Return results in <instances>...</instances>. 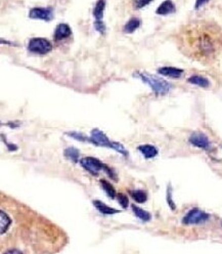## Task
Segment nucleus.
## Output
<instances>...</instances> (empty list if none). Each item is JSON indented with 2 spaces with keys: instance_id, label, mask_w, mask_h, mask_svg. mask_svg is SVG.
I'll return each instance as SVG.
<instances>
[{
  "instance_id": "19",
  "label": "nucleus",
  "mask_w": 222,
  "mask_h": 254,
  "mask_svg": "<svg viewBox=\"0 0 222 254\" xmlns=\"http://www.w3.org/2000/svg\"><path fill=\"white\" fill-rule=\"evenodd\" d=\"M101 186H102V188L104 189L106 194H107L110 198L114 199V198L116 197V190H115L114 187L112 186V184H110L109 182H107V181H105V180H102V181H101Z\"/></svg>"
},
{
  "instance_id": "21",
  "label": "nucleus",
  "mask_w": 222,
  "mask_h": 254,
  "mask_svg": "<svg viewBox=\"0 0 222 254\" xmlns=\"http://www.w3.org/2000/svg\"><path fill=\"white\" fill-rule=\"evenodd\" d=\"M118 202L120 203V205L122 206L123 208H126L127 206H128V203H129L128 197H127L126 195H124V194H119L118 195Z\"/></svg>"
},
{
  "instance_id": "4",
  "label": "nucleus",
  "mask_w": 222,
  "mask_h": 254,
  "mask_svg": "<svg viewBox=\"0 0 222 254\" xmlns=\"http://www.w3.org/2000/svg\"><path fill=\"white\" fill-rule=\"evenodd\" d=\"M80 164L85 170L91 173L92 176H98L100 171H105L111 179H113L115 181L117 180L115 173L112 171V169L109 168L106 164H104L97 158H93V157L82 158L80 160Z\"/></svg>"
},
{
  "instance_id": "22",
  "label": "nucleus",
  "mask_w": 222,
  "mask_h": 254,
  "mask_svg": "<svg viewBox=\"0 0 222 254\" xmlns=\"http://www.w3.org/2000/svg\"><path fill=\"white\" fill-rule=\"evenodd\" d=\"M152 0H135L134 5L136 8H142L147 6L149 3H151Z\"/></svg>"
},
{
  "instance_id": "24",
  "label": "nucleus",
  "mask_w": 222,
  "mask_h": 254,
  "mask_svg": "<svg viewBox=\"0 0 222 254\" xmlns=\"http://www.w3.org/2000/svg\"><path fill=\"white\" fill-rule=\"evenodd\" d=\"M2 254H24L20 249H17V248H11V249H8L6 250L4 253Z\"/></svg>"
},
{
  "instance_id": "20",
  "label": "nucleus",
  "mask_w": 222,
  "mask_h": 254,
  "mask_svg": "<svg viewBox=\"0 0 222 254\" xmlns=\"http://www.w3.org/2000/svg\"><path fill=\"white\" fill-rule=\"evenodd\" d=\"M65 156L73 162H77L79 159V151L76 148H68L65 151Z\"/></svg>"
},
{
  "instance_id": "15",
  "label": "nucleus",
  "mask_w": 222,
  "mask_h": 254,
  "mask_svg": "<svg viewBox=\"0 0 222 254\" xmlns=\"http://www.w3.org/2000/svg\"><path fill=\"white\" fill-rule=\"evenodd\" d=\"M106 8V0H98L93 9V17L97 21H102L104 17V11Z\"/></svg>"
},
{
  "instance_id": "7",
  "label": "nucleus",
  "mask_w": 222,
  "mask_h": 254,
  "mask_svg": "<svg viewBox=\"0 0 222 254\" xmlns=\"http://www.w3.org/2000/svg\"><path fill=\"white\" fill-rule=\"evenodd\" d=\"M29 18L50 22L54 19V10L52 7H34L29 11Z\"/></svg>"
},
{
  "instance_id": "25",
  "label": "nucleus",
  "mask_w": 222,
  "mask_h": 254,
  "mask_svg": "<svg viewBox=\"0 0 222 254\" xmlns=\"http://www.w3.org/2000/svg\"><path fill=\"white\" fill-rule=\"evenodd\" d=\"M209 1V0H197L196 1V5H195V8L196 9H199L200 7L204 6L206 3H207Z\"/></svg>"
},
{
  "instance_id": "3",
  "label": "nucleus",
  "mask_w": 222,
  "mask_h": 254,
  "mask_svg": "<svg viewBox=\"0 0 222 254\" xmlns=\"http://www.w3.org/2000/svg\"><path fill=\"white\" fill-rule=\"evenodd\" d=\"M87 141L91 142V144L95 145V146H99V147H105V148H110V149H113L115 151H117L118 153L127 156L128 153L125 150V148L119 144V142L116 141H112L110 140L109 137L100 129L95 128L91 131L90 137L87 138Z\"/></svg>"
},
{
  "instance_id": "11",
  "label": "nucleus",
  "mask_w": 222,
  "mask_h": 254,
  "mask_svg": "<svg viewBox=\"0 0 222 254\" xmlns=\"http://www.w3.org/2000/svg\"><path fill=\"white\" fill-rule=\"evenodd\" d=\"M157 14L160 15H168L171 13L175 12V4H174L171 0H165L164 2H162L159 7L156 10Z\"/></svg>"
},
{
  "instance_id": "10",
  "label": "nucleus",
  "mask_w": 222,
  "mask_h": 254,
  "mask_svg": "<svg viewBox=\"0 0 222 254\" xmlns=\"http://www.w3.org/2000/svg\"><path fill=\"white\" fill-rule=\"evenodd\" d=\"M158 73L169 78H180L183 74V70L175 67H162L158 69Z\"/></svg>"
},
{
  "instance_id": "16",
  "label": "nucleus",
  "mask_w": 222,
  "mask_h": 254,
  "mask_svg": "<svg viewBox=\"0 0 222 254\" xmlns=\"http://www.w3.org/2000/svg\"><path fill=\"white\" fill-rule=\"evenodd\" d=\"M140 24H141L140 20H138V19H136V18H133V19L129 20L128 22L126 23V25H125L124 28H123V31L125 32V33H128V34L133 33V32H134L136 29L139 28Z\"/></svg>"
},
{
  "instance_id": "13",
  "label": "nucleus",
  "mask_w": 222,
  "mask_h": 254,
  "mask_svg": "<svg viewBox=\"0 0 222 254\" xmlns=\"http://www.w3.org/2000/svg\"><path fill=\"white\" fill-rule=\"evenodd\" d=\"M187 82L192 83L194 85H197V86H200L202 88H207L210 86V82L208 79L203 77V76H200V75H194L192 77H189L187 79Z\"/></svg>"
},
{
  "instance_id": "1",
  "label": "nucleus",
  "mask_w": 222,
  "mask_h": 254,
  "mask_svg": "<svg viewBox=\"0 0 222 254\" xmlns=\"http://www.w3.org/2000/svg\"><path fill=\"white\" fill-rule=\"evenodd\" d=\"M179 52L202 65L214 64L222 54V28L210 20L183 25L176 35Z\"/></svg>"
},
{
  "instance_id": "17",
  "label": "nucleus",
  "mask_w": 222,
  "mask_h": 254,
  "mask_svg": "<svg viewBox=\"0 0 222 254\" xmlns=\"http://www.w3.org/2000/svg\"><path fill=\"white\" fill-rule=\"evenodd\" d=\"M130 196L131 198H133L134 201H136L137 203H145L148 200V195L146 192H144L142 190H130Z\"/></svg>"
},
{
  "instance_id": "5",
  "label": "nucleus",
  "mask_w": 222,
  "mask_h": 254,
  "mask_svg": "<svg viewBox=\"0 0 222 254\" xmlns=\"http://www.w3.org/2000/svg\"><path fill=\"white\" fill-rule=\"evenodd\" d=\"M28 51L31 54L43 56L53 51V44L45 38H32L28 43Z\"/></svg>"
},
{
  "instance_id": "23",
  "label": "nucleus",
  "mask_w": 222,
  "mask_h": 254,
  "mask_svg": "<svg viewBox=\"0 0 222 254\" xmlns=\"http://www.w3.org/2000/svg\"><path fill=\"white\" fill-rule=\"evenodd\" d=\"M94 27H95V29H97L100 32V33H102V34L105 33L106 26H105V24L102 21H97V22H95L94 23Z\"/></svg>"
},
{
  "instance_id": "14",
  "label": "nucleus",
  "mask_w": 222,
  "mask_h": 254,
  "mask_svg": "<svg viewBox=\"0 0 222 254\" xmlns=\"http://www.w3.org/2000/svg\"><path fill=\"white\" fill-rule=\"evenodd\" d=\"M137 149L146 159H152L158 155V149L152 145H141Z\"/></svg>"
},
{
  "instance_id": "12",
  "label": "nucleus",
  "mask_w": 222,
  "mask_h": 254,
  "mask_svg": "<svg viewBox=\"0 0 222 254\" xmlns=\"http://www.w3.org/2000/svg\"><path fill=\"white\" fill-rule=\"evenodd\" d=\"M93 205L95 206V208H97L102 214L111 215V214H116V213L120 212V210L110 207V206H108L107 204H105V203H103L102 201H99V200L93 201Z\"/></svg>"
},
{
  "instance_id": "18",
  "label": "nucleus",
  "mask_w": 222,
  "mask_h": 254,
  "mask_svg": "<svg viewBox=\"0 0 222 254\" xmlns=\"http://www.w3.org/2000/svg\"><path fill=\"white\" fill-rule=\"evenodd\" d=\"M132 210H133L134 214H135L139 219H141L142 221H146V222H147V221H150L151 218H152L150 212L144 210L142 208L137 207V206H135V205H132Z\"/></svg>"
},
{
  "instance_id": "9",
  "label": "nucleus",
  "mask_w": 222,
  "mask_h": 254,
  "mask_svg": "<svg viewBox=\"0 0 222 254\" xmlns=\"http://www.w3.org/2000/svg\"><path fill=\"white\" fill-rule=\"evenodd\" d=\"M72 34V30L71 27L68 24L61 23L56 26V31H55V39L56 41H60L66 38H69Z\"/></svg>"
},
{
  "instance_id": "2",
  "label": "nucleus",
  "mask_w": 222,
  "mask_h": 254,
  "mask_svg": "<svg viewBox=\"0 0 222 254\" xmlns=\"http://www.w3.org/2000/svg\"><path fill=\"white\" fill-rule=\"evenodd\" d=\"M133 76L135 78L140 79L142 82L147 83L157 95H164V94L168 93L169 90L171 89V84L170 83L163 80V79H161V78H159V77L154 76V75H151L149 73L136 72V73L133 74Z\"/></svg>"
},
{
  "instance_id": "8",
  "label": "nucleus",
  "mask_w": 222,
  "mask_h": 254,
  "mask_svg": "<svg viewBox=\"0 0 222 254\" xmlns=\"http://www.w3.org/2000/svg\"><path fill=\"white\" fill-rule=\"evenodd\" d=\"M188 140L193 146L203 150H209L211 148V142L208 136L202 132H194L189 136Z\"/></svg>"
},
{
  "instance_id": "6",
  "label": "nucleus",
  "mask_w": 222,
  "mask_h": 254,
  "mask_svg": "<svg viewBox=\"0 0 222 254\" xmlns=\"http://www.w3.org/2000/svg\"><path fill=\"white\" fill-rule=\"evenodd\" d=\"M210 218V214L201 210L200 208L190 209L182 218V224L185 226L201 225Z\"/></svg>"
}]
</instances>
